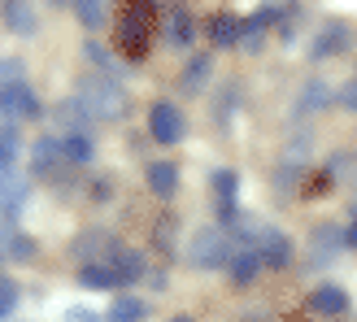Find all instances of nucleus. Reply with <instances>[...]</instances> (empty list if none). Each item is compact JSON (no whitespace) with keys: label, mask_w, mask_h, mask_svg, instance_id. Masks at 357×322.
<instances>
[{"label":"nucleus","mask_w":357,"mask_h":322,"mask_svg":"<svg viewBox=\"0 0 357 322\" xmlns=\"http://www.w3.org/2000/svg\"><path fill=\"white\" fill-rule=\"evenodd\" d=\"M157 22H162L157 0H127V5H122V13H118V48L127 52L131 61H144L149 48H153Z\"/></svg>","instance_id":"obj_1"},{"label":"nucleus","mask_w":357,"mask_h":322,"mask_svg":"<svg viewBox=\"0 0 357 322\" xmlns=\"http://www.w3.org/2000/svg\"><path fill=\"white\" fill-rule=\"evenodd\" d=\"M75 100L87 109L92 122H118L122 114H127V105H131L127 100V87H122L114 75H83Z\"/></svg>","instance_id":"obj_2"},{"label":"nucleus","mask_w":357,"mask_h":322,"mask_svg":"<svg viewBox=\"0 0 357 322\" xmlns=\"http://www.w3.org/2000/svg\"><path fill=\"white\" fill-rule=\"evenodd\" d=\"M227 257H231V244L222 227H196L188 236V261L196 270H227Z\"/></svg>","instance_id":"obj_3"},{"label":"nucleus","mask_w":357,"mask_h":322,"mask_svg":"<svg viewBox=\"0 0 357 322\" xmlns=\"http://www.w3.org/2000/svg\"><path fill=\"white\" fill-rule=\"evenodd\" d=\"M149 135L157 139V144H178V139L188 135L183 109H178L174 100H157L153 109H149Z\"/></svg>","instance_id":"obj_4"},{"label":"nucleus","mask_w":357,"mask_h":322,"mask_svg":"<svg viewBox=\"0 0 357 322\" xmlns=\"http://www.w3.org/2000/svg\"><path fill=\"white\" fill-rule=\"evenodd\" d=\"M40 96L31 92V83H17V87H9V92H0V114H5L13 127L17 122H31V118H40Z\"/></svg>","instance_id":"obj_5"},{"label":"nucleus","mask_w":357,"mask_h":322,"mask_svg":"<svg viewBox=\"0 0 357 322\" xmlns=\"http://www.w3.org/2000/svg\"><path fill=\"white\" fill-rule=\"evenodd\" d=\"M31 170L40 174V178H52V174L70 170V161H66V153H61V139H57V135L35 139V148H31Z\"/></svg>","instance_id":"obj_6"},{"label":"nucleus","mask_w":357,"mask_h":322,"mask_svg":"<svg viewBox=\"0 0 357 322\" xmlns=\"http://www.w3.org/2000/svg\"><path fill=\"white\" fill-rule=\"evenodd\" d=\"M0 17H5V31L22 35V40H31L40 31V13H35L31 0H0Z\"/></svg>","instance_id":"obj_7"},{"label":"nucleus","mask_w":357,"mask_h":322,"mask_svg":"<svg viewBox=\"0 0 357 322\" xmlns=\"http://www.w3.org/2000/svg\"><path fill=\"white\" fill-rule=\"evenodd\" d=\"M305 305H310L314 314H323V318H340V314H349V292L335 288V283H318Z\"/></svg>","instance_id":"obj_8"},{"label":"nucleus","mask_w":357,"mask_h":322,"mask_svg":"<svg viewBox=\"0 0 357 322\" xmlns=\"http://www.w3.org/2000/svg\"><path fill=\"white\" fill-rule=\"evenodd\" d=\"M257 257L266 270H283V266L292 261V240L283 236V231H266L261 244H257Z\"/></svg>","instance_id":"obj_9"},{"label":"nucleus","mask_w":357,"mask_h":322,"mask_svg":"<svg viewBox=\"0 0 357 322\" xmlns=\"http://www.w3.org/2000/svg\"><path fill=\"white\" fill-rule=\"evenodd\" d=\"M261 270H266V266H261V257H257V248H240V253L227 257V279L236 283V288H248V283H253Z\"/></svg>","instance_id":"obj_10"},{"label":"nucleus","mask_w":357,"mask_h":322,"mask_svg":"<svg viewBox=\"0 0 357 322\" xmlns=\"http://www.w3.org/2000/svg\"><path fill=\"white\" fill-rule=\"evenodd\" d=\"M118 270L109 261H83L79 266V288H87V292H109V288H118Z\"/></svg>","instance_id":"obj_11"},{"label":"nucleus","mask_w":357,"mask_h":322,"mask_svg":"<svg viewBox=\"0 0 357 322\" xmlns=\"http://www.w3.org/2000/svg\"><path fill=\"white\" fill-rule=\"evenodd\" d=\"M166 40L174 44V48H188L192 40H196V17L183 9V5H174V9H166Z\"/></svg>","instance_id":"obj_12"},{"label":"nucleus","mask_w":357,"mask_h":322,"mask_svg":"<svg viewBox=\"0 0 357 322\" xmlns=\"http://www.w3.org/2000/svg\"><path fill=\"white\" fill-rule=\"evenodd\" d=\"M109 266L118 270V279H122V283H139V279L149 275V266H144V253H139V248H127V244H118V248H114Z\"/></svg>","instance_id":"obj_13"},{"label":"nucleus","mask_w":357,"mask_h":322,"mask_svg":"<svg viewBox=\"0 0 357 322\" xmlns=\"http://www.w3.org/2000/svg\"><path fill=\"white\" fill-rule=\"evenodd\" d=\"M57 139H61V153H66L70 166H92V157H96V139L87 135V131H66V135H57Z\"/></svg>","instance_id":"obj_14"},{"label":"nucleus","mask_w":357,"mask_h":322,"mask_svg":"<svg viewBox=\"0 0 357 322\" xmlns=\"http://www.w3.org/2000/svg\"><path fill=\"white\" fill-rule=\"evenodd\" d=\"M209 40H213V48H231V44H244V17H231V13H218V17H209Z\"/></svg>","instance_id":"obj_15"},{"label":"nucleus","mask_w":357,"mask_h":322,"mask_svg":"<svg viewBox=\"0 0 357 322\" xmlns=\"http://www.w3.org/2000/svg\"><path fill=\"white\" fill-rule=\"evenodd\" d=\"M144 178H149L153 196H162V201H170V196L178 192V166L174 161H153V166L144 170Z\"/></svg>","instance_id":"obj_16"},{"label":"nucleus","mask_w":357,"mask_h":322,"mask_svg":"<svg viewBox=\"0 0 357 322\" xmlns=\"http://www.w3.org/2000/svg\"><path fill=\"white\" fill-rule=\"evenodd\" d=\"M17 166H22V131L5 122L0 127V170H17Z\"/></svg>","instance_id":"obj_17"},{"label":"nucleus","mask_w":357,"mask_h":322,"mask_svg":"<svg viewBox=\"0 0 357 322\" xmlns=\"http://www.w3.org/2000/svg\"><path fill=\"white\" fill-rule=\"evenodd\" d=\"M26 192H31V187H26V178L17 174V170H0V209H5V213L22 205Z\"/></svg>","instance_id":"obj_18"},{"label":"nucleus","mask_w":357,"mask_h":322,"mask_svg":"<svg viewBox=\"0 0 357 322\" xmlns=\"http://www.w3.org/2000/svg\"><path fill=\"white\" fill-rule=\"evenodd\" d=\"M349 48V26L344 22H327L318 31V44H314V57H331V52H344Z\"/></svg>","instance_id":"obj_19"},{"label":"nucleus","mask_w":357,"mask_h":322,"mask_svg":"<svg viewBox=\"0 0 357 322\" xmlns=\"http://www.w3.org/2000/svg\"><path fill=\"white\" fill-rule=\"evenodd\" d=\"M327 100H331V87L323 79H310L305 87H301V96H296V109L301 114H323Z\"/></svg>","instance_id":"obj_20"},{"label":"nucleus","mask_w":357,"mask_h":322,"mask_svg":"<svg viewBox=\"0 0 357 322\" xmlns=\"http://www.w3.org/2000/svg\"><path fill=\"white\" fill-rule=\"evenodd\" d=\"M149 318V300L144 296H118L109 305V322H144Z\"/></svg>","instance_id":"obj_21"},{"label":"nucleus","mask_w":357,"mask_h":322,"mask_svg":"<svg viewBox=\"0 0 357 322\" xmlns=\"http://www.w3.org/2000/svg\"><path fill=\"white\" fill-rule=\"evenodd\" d=\"M52 118H57L66 131H87V127H92V118H87V109H83V105H79L75 96H70V100H61L57 109H52ZM66 131H61V135H66Z\"/></svg>","instance_id":"obj_22"},{"label":"nucleus","mask_w":357,"mask_h":322,"mask_svg":"<svg viewBox=\"0 0 357 322\" xmlns=\"http://www.w3.org/2000/svg\"><path fill=\"white\" fill-rule=\"evenodd\" d=\"M75 17L87 31H100L105 26V0H75Z\"/></svg>","instance_id":"obj_23"},{"label":"nucleus","mask_w":357,"mask_h":322,"mask_svg":"<svg viewBox=\"0 0 357 322\" xmlns=\"http://www.w3.org/2000/svg\"><path fill=\"white\" fill-rule=\"evenodd\" d=\"M209 57L205 52H196V57L188 61V70H183V92H196V87H205V79H209Z\"/></svg>","instance_id":"obj_24"},{"label":"nucleus","mask_w":357,"mask_h":322,"mask_svg":"<svg viewBox=\"0 0 357 322\" xmlns=\"http://www.w3.org/2000/svg\"><path fill=\"white\" fill-rule=\"evenodd\" d=\"M236 192H240V174L236 170H213V196H218V205L236 201Z\"/></svg>","instance_id":"obj_25"},{"label":"nucleus","mask_w":357,"mask_h":322,"mask_svg":"<svg viewBox=\"0 0 357 322\" xmlns=\"http://www.w3.org/2000/svg\"><path fill=\"white\" fill-rule=\"evenodd\" d=\"M26 83V61L17 57H0V92H9V87Z\"/></svg>","instance_id":"obj_26"},{"label":"nucleus","mask_w":357,"mask_h":322,"mask_svg":"<svg viewBox=\"0 0 357 322\" xmlns=\"http://www.w3.org/2000/svg\"><path fill=\"white\" fill-rule=\"evenodd\" d=\"M83 57H87V61H96V75H114V57H109V52H105L96 40H87V44H83Z\"/></svg>","instance_id":"obj_27"},{"label":"nucleus","mask_w":357,"mask_h":322,"mask_svg":"<svg viewBox=\"0 0 357 322\" xmlns=\"http://www.w3.org/2000/svg\"><path fill=\"white\" fill-rule=\"evenodd\" d=\"M13 309H17V283L9 275H0V322H5Z\"/></svg>","instance_id":"obj_28"},{"label":"nucleus","mask_w":357,"mask_h":322,"mask_svg":"<svg viewBox=\"0 0 357 322\" xmlns=\"http://www.w3.org/2000/svg\"><path fill=\"white\" fill-rule=\"evenodd\" d=\"M335 100H340L349 114H357V79H349V83L340 87V92H335Z\"/></svg>","instance_id":"obj_29"},{"label":"nucleus","mask_w":357,"mask_h":322,"mask_svg":"<svg viewBox=\"0 0 357 322\" xmlns=\"http://www.w3.org/2000/svg\"><path fill=\"white\" fill-rule=\"evenodd\" d=\"M344 248H357V209H353V218L344 227Z\"/></svg>","instance_id":"obj_30"},{"label":"nucleus","mask_w":357,"mask_h":322,"mask_svg":"<svg viewBox=\"0 0 357 322\" xmlns=\"http://www.w3.org/2000/svg\"><path fill=\"white\" fill-rule=\"evenodd\" d=\"M52 5H75V0H52Z\"/></svg>","instance_id":"obj_31"},{"label":"nucleus","mask_w":357,"mask_h":322,"mask_svg":"<svg viewBox=\"0 0 357 322\" xmlns=\"http://www.w3.org/2000/svg\"><path fill=\"white\" fill-rule=\"evenodd\" d=\"M170 322H192V318H170Z\"/></svg>","instance_id":"obj_32"}]
</instances>
